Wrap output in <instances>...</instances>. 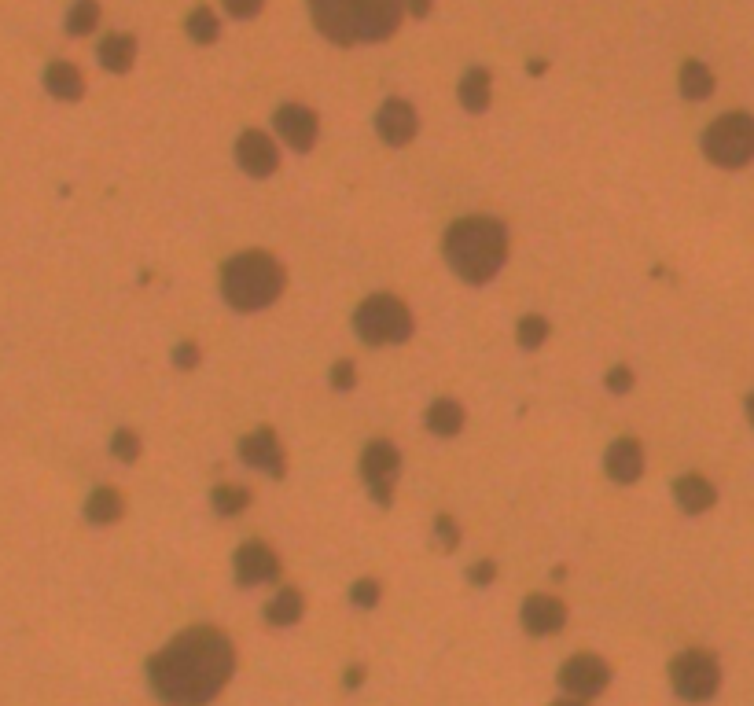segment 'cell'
<instances>
[{
	"label": "cell",
	"instance_id": "6da1fadb",
	"mask_svg": "<svg viewBox=\"0 0 754 706\" xmlns=\"http://www.w3.org/2000/svg\"><path fill=\"white\" fill-rule=\"evenodd\" d=\"M236 648L221 629H188L148 662L151 688L170 706H203L229 684Z\"/></svg>",
	"mask_w": 754,
	"mask_h": 706
},
{
	"label": "cell",
	"instance_id": "7a4b0ae2",
	"mask_svg": "<svg viewBox=\"0 0 754 706\" xmlns=\"http://www.w3.org/2000/svg\"><path fill=\"white\" fill-rule=\"evenodd\" d=\"M309 12L335 45H372L398 30L409 0H309Z\"/></svg>",
	"mask_w": 754,
	"mask_h": 706
},
{
	"label": "cell",
	"instance_id": "3957f363",
	"mask_svg": "<svg viewBox=\"0 0 754 706\" xmlns=\"http://www.w3.org/2000/svg\"><path fill=\"white\" fill-rule=\"evenodd\" d=\"M446 262L468 284H490L508 258V232L493 217H464L446 232Z\"/></svg>",
	"mask_w": 754,
	"mask_h": 706
},
{
	"label": "cell",
	"instance_id": "277c9868",
	"mask_svg": "<svg viewBox=\"0 0 754 706\" xmlns=\"http://www.w3.org/2000/svg\"><path fill=\"white\" fill-rule=\"evenodd\" d=\"M284 284V265L262 251L236 254L221 269V295L240 313H258V309L273 306L276 298L284 295Z\"/></svg>",
	"mask_w": 754,
	"mask_h": 706
},
{
	"label": "cell",
	"instance_id": "5b68a950",
	"mask_svg": "<svg viewBox=\"0 0 754 706\" xmlns=\"http://www.w3.org/2000/svg\"><path fill=\"white\" fill-rule=\"evenodd\" d=\"M354 328L368 346H398L412 335V313L401 298L372 295L357 306Z\"/></svg>",
	"mask_w": 754,
	"mask_h": 706
},
{
	"label": "cell",
	"instance_id": "8992f818",
	"mask_svg": "<svg viewBox=\"0 0 754 706\" xmlns=\"http://www.w3.org/2000/svg\"><path fill=\"white\" fill-rule=\"evenodd\" d=\"M703 155L714 166L740 170L754 159V118L751 114H721L718 122L703 133Z\"/></svg>",
	"mask_w": 754,
	"mask_h": 706
},
{
	"label": "cell",
	"instance_id": "52a82bcc",
	"mask_svg": "<svg viewBox=\"0 0 754 706\" xmlns=\"http://www.w3.org/2000/svg\"><path fill=\"white\" fill-rule=\"evenodd\" d=\"M670 684H674V692L681 695V699H688V703H707L721 684L718 659L703 648L681 651V655L670 662Z\"/></svg>",
	"mask_w": 754,
	"mask_h": 706
},
{
	"label": "cell",
	"instance_id": "ba28073f",
	"mask_svg": "<svg viewBox=\"0 0 754 706\" xmlns=\"http://www.w3.org/2000/svg\"><path fill=\"white\" fill-rule=\"evenodd\" d=\"M401 471V453L390 442H372L361 456V475H365L368 490H372V501L387 508L390 497H394V482H398Z\"/></svg>",
	"mask_w": 754,
	"mask_h": 706
},
{
	"label": "cell",
	"instance_id": "9c48e42d",
	"mask_svg": "<svg viewBox=\"0 0 754 706\" xmlns=\"http://www.w3.org/2000/svg\"><path fill=\"white\" fill-rule=\"evenodd\" d=\"M611 681V670L600 655H574V659L563 662L560 670V684L567 692H574L578 699H593L600 695Z\"/></svg>",
	"mask_w": 754,
	"mask_h": 706
},
{
	"label": "cell",
	"instance_id": "30bf717a",
	"mask_svg": "<svg viewBox=\"0 0 754 706\" xmlns=\"http://www.w3.org/2000/svg\"><path fill=\"white\" fill-rule=\"evenodd\" d=\"M232 570H236V581L240 585H265V581L280 578V559L269 545L262 541H247L240 545V552L232 556Z\"/></svg>",
	"mask_w": 754,
	"mask_h": 706
},
{
	"label": "cell",
	"instance_id": "8fae6325",
	"mask_svg": "<svg viewBox=\"0 0 754 706\" xmlns=\"http://www.w3.org/2000/svg\"><path fill=\"white\" fill-rule=\"evenodd\" d=\"M240 456L243 464L258 467V471H265V475H273V479H284V449H280V442H276V431L273 427H262V431L247 434L240 442Z\"/></svg>",
	"mask_w": 754,
	"mask_h": 706
},
{
	"label": "cell",
	"instance_id": "7c38bea8",
	"mask_svg": "<svg viewBox=\"0 0 754 706\" xmlns=\"http://www.w3.org/2000/svg\"><path fill=\"white\" fill-rule=\"evenodd\" d=\"M236 162L251 177H269L280 166V151H276V144L265 137L262 129H247L240 137V144H236Z\"/></svg>",
	"mask_w": 754,
	"mask_h": 706
},
{
	"label": "cell",
	"instance_id": "4fadbf2b",
	"mask_svg": "<svg viewBox=\"0 0 754 706\" xmlns=\"http://www.w3.org/2000/svg\"><path fill=\"white\" fill-rule=\"evenodd\" d=\"M317 114L302 107V103H284L276 111V133L284 137V144H291L295 151H309L317 140Z\"/></svg>",
	"mask_w": 754,
	"mask_h": 706
},
{
	"label": "cell",
	"instance_id": "5bb4252c",
	"mask_svg": "<svg viewBox=\"0 0 754 706\" xmlns=\"http://www.w3.org/2000/svg\"><path fill=\"white\" fill-rule=\"evenodd\" d=\"M376 133L390 148H405L416 137V111L405 100H387L376 114Z\"/></svg>",
	"mask_w": 754,
	"mask_h": 706
},
{
	"label": "cell",
	"instance_id": "9a60e30c",
	"mask_svg": "<svg viewBox=\"0 0 754 706\" xmlns=\"http://www.w3.org/2000/svg\"><path fill=\"white\" fill-rule=\"evenodd\" d=\"M519 618H523L526 633H534V637H549V633L563 629V622H567V607H563L556 596H526V604H523V611H519Z\"/></svg>",
	"mask_w": 754,
	"mask_h": 706
},
{
	"label": "cell",
	"instance_id": "2e32d148",
	"mask_svg": "<svg viewBox=\"0 0 754 706\" xmlns=\"http://www.w3.org/2000/svg\"><path fill=\"white\" fill-rule=\"evenodd\" d=\"M644 471V453H640L637 438H618L607 449V475L615 482H637Z\"/></svg>",
	"mask_w": 754,
	"mask_h": 706
},
{
	"label": "cell",
	"instance_id": "e0dca14e",
	"mask_svg": "<svg viewBox=\"0 0 754 706\" xmlns=\"http://www.w3.org/2000/svg\"><path fill=\"white\" fill-rule=\"evenodd\" d=\"M674 497L677 504L685 508L688 515H699L707 512L710 504L718 501V493H714V486H710L703 475H681V479L674 482Z\"/></svg>",
	"mask_w": 754,
	"mask_h": 706
},
{
	"label": "cell",
	"instance_id": "ac0fdd59",
	"mask_svg": "<svg viewBox=\"0 0 754 706\" xmlns=\"http://www.w3.org/2000/svg\"><path fill=\"white\" fill-rule=\"evenodd\" d=\"M45 89L56 96V100H78L81 92H85V78H81V70L74 67V63H52V67L45 70Z\"/></svg>",
	"mask_w": 754,
	"mask_h": 706
},
{
	"label": "cell",
	"instance_id": "d6986e66",
	"mask_svg": "<svg viewBox=\"0 0 754 706\" xmlns=\"http://www.w3.org/2000/svg\"><path fill=\"white\" fill-rule=\"evenodd\" d=\"M137 59V37L129 34H111L100 41V63L103 70H115V74H126Z\"/></svg>",
	"mask_w": 754,
	"mask_h": 706
},
{
	"label": "cell",
	"instance_id": "ffe728a7",
	"mask_svg": "<svg viewBox=\"0 0 754 706\" xmlns=\"http://www.w3.org/2000/svg\"><path fill=\"white\" fill-rule=\"evenodd\" d=\"M427 431L438 434V438H457V434L464 431V409H460V401L453 398L435 401V405L427 409Z\"/></svg>",
	"mask_w": 754,
	"mask_h": 706
},
{
	"label": "cell",
	"instance_id": "44dd1931",
	"mask_svg": "<svg viewBox=\"0 0 754 706\" xmlns=\"http://www.w3.org/2000/svg\"><path fill=\"white\" fill-rule=\"evenodd\" d=\"M493 92H490V70L482 67H471L464 78H460V103H464V111L471 114H482L486 107H490Z\"/></svg>",
	"mask_w": 754,
	"mask_h": 706
},
{
	"label": "cell",
	"instance_id": "7402d4cb",
	"mask_svg": "<svg viewBox=\"0 0 754 706\" xmlns=\"http://www.w3.org/2000/svg\"><path fill=\"white\" fill-rule=\"evenodd\" d=\"M122 493L111 490V486H100V490H92V497L85 501V519L96 526H111L122 519Z\"/></svg>",
	"mask_w": 754,
	"mask_h": 706
},
{
	"label": "cell",
	"instance_id": "603a6c76",
	"mask_svg": "<svg viewBox=\"0 0 754 706\" xmlns=\"http://www.w3.org/2000/svg\"><path fill=\"white\" fill-rule=\"evenodd\" d=\"M302 611H306L302 593H298V589H280V593L273 596V604L265 607V618H269L273 626H295L298 618H302Z\"/></svg>",
	"mask_w": 754,
	"mask_h": 706
},
{
	"label": "cell",
	"instance_id": "cb8c5ba5",
	"mask_svg": "<svg viewBox=\"0 0 754 706\" xmlns=\"http://www.w3.org/2000/svg\"><path fill=\"white\" fill-rule=\"evenodd\" d=\"M681 92H685L688 100H707L710 92H714V74L699 59H688L685 67H681Z\"/></svg>",
	"mask_w": 754,
	"mask_h": 706
},
{
	"label": "cell",
	"instance_id": "d4e9b609",
	"mask_svg": "<svg viewBox=\"0 0 754 706\" xmlns=\"http://www.w3.org/2000/svg\"><path fill=\"white\" fill-rule=\"evenodd\" d=\"M96 23H100V4H96V0H78L67 15V34L85 37L96 30Z\"/></svg>",
	"mask_w": 754,
	"mask_h": 706
},
{
	"label": "cell",
	"instance_id": "484cf974",
	"mask_svg": "<svg viewBox=\"0 0 754 706\" xmlns=\"http://www.w3.org/2000/svg\"><path fill=\"white\" fill-rule=\"evenodd\" d=\"M218 15L210 12V8H195L192 15H188V37H192L195 45H214L218 41Z\"/></svg>",
	"mask_w": 754,
	"mask_h": 706
},
{
	"label": "cell",
	"instance_id": "4316f807",
	"mask_svg": "<svg viewBox=\"0 0 754 706\" xmlns=\"http://www.w3.org/2000/svg\"><path fill=\"white\" fill-rule=\"evenodd\" d=\"M210 504H214L218 515H240L251 504V493L243 490V486H218V490L210 493Z\"/></svg>",
	"mask_w": 754,
	"mask_h": 706
},
{
	"label": "cell",
	"instance_id": "83f0119b",
	"mask_svg": "<svg viewBox=\"0 0 754 706\" xmlns=\"http://www.w3.org/2000/svg\"><path fill=\"white\" fill-rule=\"evenodd\" d=\"M515 339H519L523 350H541L545 339H549V320H545V317H523V320H519Z\"/></svg>",
	"mask_w": 754,
	"mask_h": 706
},
{
	"label": "cell",
	"instance_id": "f1b7e54d",
	"mask_svg": "<svg viewBox=\"0 0 754 706\" xmlns=\"http://www.w3.org/2000/svg\"><path fill=\"white\" fill-rule=\"evenodd\" d=\"M379 596H383V589H379V581L365 578V581H357L354 589H350V604L361 607V611H372V607L379 604Z\"/></svg>",
	"mask_w": 754,
	"mask_h": 706
},
{
	"label": "cell",
	"instance_id": "f546056e",
	"mask_svg": "<svg viewBox=\"0 0 754 706\" xmlns=\"http://www.w3.org/2000/svg\"><path fill=\"white\" fill-rule=\"evenodd\" d=\"M111 453L122 460V464H133L140 456V438L133 431H115V438H111Z\"/></svg>",
	"mask_w": 754,
	"mask_h": 706
},
{
	"label": "cell",
	"instance_id": "4dcf8cb0",
	"mask_svg": "<svg viewBox=\"0 0 754 706\" xmlns=\"http://www.w3.org/2000/svg\"><path fill=\"white\" fill-rule=\"evenodd\" d=\"M435 537L442 541V548H446V552H453V548L460 545L457 519H453V515H438V519H435Z\"/></svg>",
	"mask_w": 754,
	"mask_h": 706
},
{
	"label": "cell",
	"instance_id": "1f68e13d",
	"mask_svg": "<svg viewBox=\"0 0 754 706\" xmlns=\"http://www.w3.org/2000/svg\"><path fill=\"white\" fill-rule=\"evenodd\" d=\"M199 361H203V353H199V346H195V342H181V346L173 350V365L184 368V372H192Z\"/></svg>",
	"mask_w": 754,
	"mask_h": 706
},
{
	"label": "cell",
	"instance_id": "d6a6232c",
	"mask_svg": "<svg viewBox=\"0 0 754 706\" xmlns=\"http://www.w3.org/2000/svg\"><path fill=\"white\" fill-rule=\"evenodd\" d=\"M493 578H497V563H493V559H479V563L468 570V581L471 585H479V589H486Z\"/></svg>",
	"mask_w": 754,
	"mask_h": 706
},
{
	"label": "cell",
	"instance_id": "836d02e7",
	"mask_svg": "<svg viewBox=\"0 0 754 706\" xmlns=\"http://www.w3.org/2000/svg\"><path fill=\"white\" fill-rule=\"evenodd\" d=\"M265 0H225V12L232 15V19H254V15L262 12Z\"/></svg>",
	"mask_w": 754,
	"mask_h": 706
},
{
	"label": "cell",
	"instance_id": "e575fe53",
	"mask_svg": "<svg viewBox=\"0 0 754 706\" xmlns=\"http://www.w3.org/2000/svg\"><path fill=\"white\" fill-rule=\"evenodd\" d=\"M629 387H633V372H629L626 365H618L607 372V390H611V394H626Z\"/></svg>",
	"mask_w": 754,
	"mask_h": 706
},
{
	"label": "cell",
	"instance_id": "d590c367",
	"mask_svg": "<svg viewBox=\"0 0 754 706\" xmlns=\"http://www.w3.org/2000/svg\"><path fill=\"white\" fill-rule=\"evenodd\" d=\"M354 379H357V372H354L350 361H335V368H332V387L335 390H350V387H354Z\"/></svg>",
	"mask_w": 754,
	"mask_h": 706
},
{
	"label": "cell",
	"instance_id": "8d00e7d4",
	"mask_svg": "<svg viewBox=\"0 0 754 706\" xmlns=\"http://www.w3.org/2000/svg\"><path fill=\"white\" fill-rule=\"evenodd\" d=\"M431 4H435V0H409V15L412 19H427V15H431Z\"/></svg>",
	"mask_w": 754,
	"mask_h": 706
},
{
	"label": "cell",
	"instance_id": "74e56055",
	"mask_svg": "<svg viewBox=\"0 0 754 706\" xmlns=\"http://www.w3.org/2000/svg\"><path fill=\"white\" fill-rule=\"evenodd\" d=\"M361 677H365V670H361V666L346 670V688H357V684H361Z\"/></svg>",
	"mask_w": 754,
	"mask_h": 706
},
{
	"label": "cell",
	"instance_id": "f35d334b",
	"mask_svg": "<svg viewBox=\"0 0 754 706\" xmlns=\"http://www.w3.org/2000/svg\"><path fill=\"white\" fill-rule=\"evenodd\" d=\"M747 420H751V427H754V394L747 398Z\"/></svg>",
	"mask_w": 754,
	"mask_h": 706
},
{
	"label": "cell",
	"instance_id": "ab89813d",
	"mask_svg": "<svg viewBox=\"0 0 754 706\" xmlns=\"http://www.w3.org/2000/svg\"><path fill=\"white\" fill-rule=\"evenodd\" d=\"M552 706H585V703H578V699H560V703H552Z\"/></svg>",
	"mask_w": 754,
	"mask_h": 706
}]
</instances>
